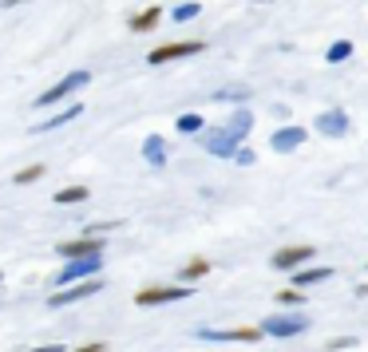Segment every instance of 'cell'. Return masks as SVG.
<instances>
[{"mask_svg": "<svg viewBox=\"0 0 368 352\" xmlns=\"http://www.w3.org/2000/svg\"><path fill=\"white\" fill-rule=\"evenodd\" d=\"M352 56V44L349 40H336L333 48H329V64H340V60H349Z\"/></svg>", "mask_w": 368, "mask_h": 352, "instance_id": "21", "label": "cell"}, {"mask_svg": "<svg viewBox=\"0 0 368 352\" xmlns=\"http://www.w3.org/2000/svg\"><path fill=\"white\" fill-rule=\"evenodd\" d=\"M206 273H210V261L194 257V261H186V270H182V281H198V277H206Z\"/></svg>", "mask_w": 368, "mask_h": 352, "instance_id": "18", "label": "cell"}, {"mask_svg": "<svg viewBox=\"0 0 368 352\" xmlns=\"http://www.w3.org/2000/svg\"><path fill=\"white\" fill-rule=\"evenodd\" d=\"M83 198H87V186H64L56 194V202H83Z\"/></svg>", "mask_w": 368, "mask_h": 352, "instance_id": "22", "label": "cell"}, {"mask_svg": "<svg viewBox=\"0 0 368 352\" xmlns=\"http://www.w3.org/2000/svg\"><path fill=\"white\" fill-rule=\"evenodd\" d=\"M325 277H333V270H301V273H293V289L317 285V281H325Z\"/></svg>", "mask_w": 368, "mask_h": 352, "instance_id": "17", "label": "cell"}, {"mask_svg": "<svg viewBox=\"0 0 368 352\" xmlns=\"http://www.w3.org/2000/svg\"><path fill=\"white\" fill-rule=\"evenodd\" d=\"M250 127H254V111H246V107H238V111L226 119V131H230V135H234L238 143L246 139V135H250Z\"/></svg>", "mask_w": 368, "mask_h": 352, "instance_id": "13", "label": "cell"}, {"mask_svg": "<svg viewBox=\"0 0 368 352\" xmlns=\"http://www.w3.org/2000/svg\"><path fill=\"white\" fill-rule=\"evenodd\" d=\"M309 257H313V245H285V250H277V254H273V270L297 273V265L309 261Z\"/></svg>", "mask_w": 368, "mask_h": 352, "instance_id": "7", "label": "cell"}, {"mask_svg": "<svg viewBox=\"0 0 368 352\" xmlns=\"http://www.w3.org/2000/svg\"><path fill=\"white\" fill-rule=\"evenodd\" d=\"M202 340H246V344H254V340H261V329H202Z\"/></svg>", "mask_w": 368, "mask_h": 352, "instance_id": "11", "label": "cell"}, {"mask_svg": "<svg viewBox=\"0 0 368 352\" xmlns=\"http://www.w3.org/2000/svg\"><path fill=\"white\" fill-rule=\"evenodd\" d=\"M103 289V281H83V285H72V289H60V293H52L48 305L52 309H60V305H72V301H83V297H91V293H99Z\"/></svg>", "mask_w": 368, "mask_h": 352, "instance_id": "8", "label": "cell"}, {"mask_svg": "<svg viewBox=\"0 0 368 352\" xmlns=\"http://www.w3.org/2000/svg\"><path fill=\"white\" fill-rule=\"evenodd\" d=\"M40 175H44V166L36 162V166H24V170H20V175H17V182H20V186H24V182H36V178H40Z\"/></svg>", "mask_w": 368, "mask_h": 352, "instance_id": "23", "label": "cell"}, {"mask_svg": "<svg viewBox=\"0 0 368 352\" xmlns=\"http://www.w3.org/2000/svg\"><path fill=\"white\" fill-rule=\"evenodd\" d=\"M202 146H206L214 159H238V151H241L238 139H234L226 127H206L202 131Z\"/></svg>", "mask_w": 368, "mask_h": 352, "instance_id": "2", "label": "cell"}, {"mask_svg": "<svg viewBox=\"0 0 368 352\" xmlns=\"http://www.w3.org/2000/svg\"><path fill=\"white\" fill-rule=\"evenodd\" d=\"M309 329V317L305 313H277V317H266L261 333L266 336H297Z\"/></svg>", "mask_w": 368, "mask_h": 352, "instance_id": "3", "label": "cell"}, {"mask_svg": "<svg viewBox=\"0 0 368 352\" xmlns=\"http://www.w3.org/2000/svg\"><path fill=\"white\" fill-rule=\"evenodd\" d=\"M60 254L67 261H83V257H99V238H76V241H64Z\"/></svg>", "mask_w": 368, "mask_h": 352, "instance_id": "10", "label": "cell"}, {"mask_svg": "<svg viewBox=\"0 0 368 352\" xmlns=\"http://www.w3.org/2000/svg\"><path fill=\"white\" fill-rule=\"evenodd\" d=\"M143 159L151 162V166H166V143H162L159 135H151L143 143Z\"/></svg>", "mask_w": 368, "mask_h": 352, "instance_id": "16", "label": "cell"}, {"mask_svg": "<svg viewBox=\"0 0 368 352\" xmlns=\"http://www.w3.org/2000/svg\"><path fill=\"white\" fill-rule=\"evenodd\" d=\"M277 301H281V305H301L305 297H301V289H281V293H277Z\"/></svg>", "mask_w": 368, "mask_h": 352, "instance_id": "24", "label": "cell"}, {"mask_svg": "<svg viewBox=\"0 0 368 352\" xmlns=\"http://www.w3.org/2000/svg\"><path fill=\"white\" fill-rule=\"evenodd\" d=\"M317 131L325 135V139H345V135H349V115L345 111H321Z\"/></svg>", "mask_w": 368, "mask_h": 352, "instance_id": "9", "label": "cell"}, {"mask_svg": "<svg viewBox=\"0 0 368 352\" xmlns=\"http://www.w3.org/2000/svg\"><path fill=\"white\" fill-rule=\"evenodd\" d=\"M206 48L202 40H182V44H162V48H151V64H166V60H182V56H198Z\"/></svg>", "mask_w": 368, "mask_h": 352, "instance_id": "6", "label": "cell"}, {"mask_svg": "<svg viewBox=\"0 0 368 352\" xmlns=\"http://www.w3.org/2000/svg\"><path fill=\"white\" fill-rule=\"evenodd\" d=\"M186 297H191V285H151L135 293L139 305H166V301H186Z\"/></svg>", "mask_w": 368, "mask_h": 352, "instance_id": "5", "label": "cell"}, {"mask_svg": "<svg viewBox=\"0 0 368 352\" xmlns=\"http://www.w3.org/2000/svg\"><path fill=\"white\" fill-rule=\"evenodd\" d=\"M178 131H182V135H198V131H206V127H202V115H198V111L182 115V119H178Z\"/></svg>", "mask_w": 368, "mask_h": 352, "instance_id": "19", "label": "cell"}, {"mask_svg": "<svg viewBox=\"0 0 368 352\" xmlns=\"http://www.w3.org/2000/svg\"><path fill=\"white\" fill-rule=\"evenodd\" d=\"M159 16H162V8H159V4H151V8L139 12V16H131L127 24H131V32H151V28L159 24Z\"/></svg>", "mask_w": 368, "mask_h": 352, "instance_id": "15", "label": "cell"}, {"mask_svg": "<svg viewBox=\"0 0 368 352\" xmlns=\"http://www.w3.org/2000/svg\"><path fill=\"white\" fill-rule=\"evenodd\" d=\"M32 352H64V344H44V349H32Z\"/></svg>", "mask_w": 368, "mask_h": 352, "instance_id": "28", "label": "cell"}, {"mask_svg": "<svg viewBox=\"0 0 368 352\" xmlns=\"http://www.w3.org/2000/svg\"><path fill=\"white\" fill-rule=\"evenodd\" d=\"M238 162H241V166H250V162H254V151H250V146H241V151H238Z\"/></svg>", "mask_w": 368, "mask_h": 352, "instance_id": "26", "label": "cell"}, {"mask_svg": "<svg viewBox=\"0 0 368 352\" xmlns=\"http://www.w3.org/2000/svg\"><path fill=\"white\" fill-rule=\"evenodd\" d=\"M198 12H202L198 4H175V8H171V20H182V24H186V20H194Z\"/></svg>", "mask_w": 368, "mask_h": 352, "instance_id": "20", "label": "cell"}, {"mask_svg": "<svg viewBox=\"0 0 368 352\" xmlns=\"http://www.w3.org/2000/svg\"><path fill=\"white\" fill-rule=\"evenodd\" d=\"M80 111H83V107H80V103H72V107H64V111H60V115H52V119H44V123H36V135H44V131H56V127H64V123H72V119H80Z\"/></svg>", "mask_w": 368, "mask_h": 352, "instance_id": "14", "label": "cell"}, {"mask_svg": "<svg viewBox=\"0 0 368 352\" xmlns=\"http://www.w3.org/2000/svg\"><path fill=\"white\" fill-rule=\"evenodd\" d=\"M91 83V76L87 72H72V76H64V80L56 83V87H48L44 96L36 99V107H52V103H60V99H67L72 91H80V87H87Z\"/></svg>", "mask_w": 368, "mask_h": 352, "instance_id": "4", "label": "cell"}, {"mask_svg": "<svg viewBox=\"0 0 368 352\" xmlns=\"http://www.w3.org/2000/svg\"><path fill=\"white\" fill-rule=\"evenodd\" d=\"M246 96H250L246 87H222V91H218V99H246Z\"/></svg>", "mask_w": 368, "mask_h": 352, "instance_id": "25", "label": "cell"}, {"mask_svg": "<svg viewBox=\"0 0 368 352\" xmlns=\"http://www.w3.org/2000/svg\"><path fill=\"white\" fill-rule=\"evenodd\" d=\"M76 352H103V340H91V344H83V349H76Z\"/></svg>", "mask_w": 368, "mask_h": 352, "instance_id": "27", "label": "cell"}, {"mask_svg": "<svg viewBox=\"0 0 368 352\" xmlns=\"http://www.w3.org/2000/svg\"><path fill=\"white\" fill-rule=\"evenodd\" d=\"M103 270V257H83V261H67V270H60V285H83V281H96Z\"/></svg>", "mask_w": 368, "mask_h": 352, "instance_id": "1", "label": "cell"}, {"mask_svg": "<svg viewBox=\"0 0 368 352\" xmlns=\"http://www.w3.org/2000/svg\"><path fill=\"white\" fill-rule=\"evenodd\" d=\"M301 143H305V127H281L277 135H273V151H281V155L297 151Z\"/></svg>", "mask_w": 368, "mask_h": 352, "instance_id": "12", "label": "cell"}]
</instances>
